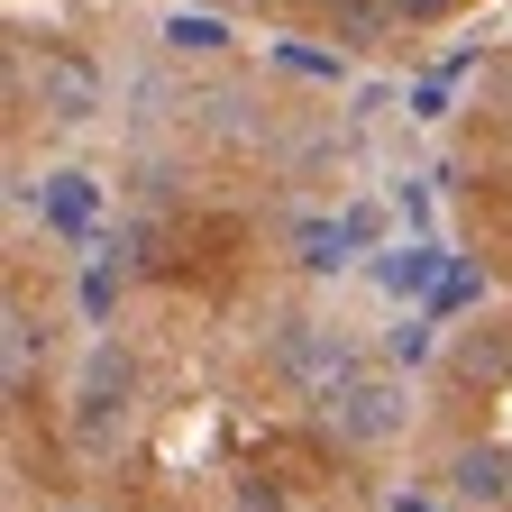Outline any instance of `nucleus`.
<instances>
[{
	"label": "nucleus",
	"mask_w": 512,
	"mask_h": 512,
	"mask_svg": "<svg viewBox=\"0 0 512 512\" xmlns=\"http://www.w3.org/2000/svg\"><path fill=\"white\" fill-rule=\"evenodd\" d=\"M229 512H293V503H284V485H266V476H238Z\"/></svg>",
	"instance_id": "obj_8"
},
{
	"label": "nucleus",
	"mask_w": 512,
	"mask_h": 512,
	"mask_svg": "<svg viewBox=\"0 0 512 512\" xmlns=\"http://www.w3.org/2000/svg\"><path fill=\"white\" fill-rule=\"evenodd\" d=\"M448 494H458V503H503L512 494V458H503V448H467L458 476H448Z\"/></svg>",
	"instance_id": "obj_4"
},
{
	"label": "nucleus",
	"mask_w": 512,
	"mask_h": 512,
	"mask_svg": "<svg viewBox=\"0 0 512 512\" xmlns=\"http://www.w3.org/2000/svg\"><path fill=\"white\" fill-rule=\"evenodd\" d=\"M430 266H439L430 247H384V266H375V284H384V293L403 302V293H421V284H430Z\"/></svg>",
	"instance_id": "obj_5"
},
{
	"label": "nucleus",
	"mask_w": 512,
	"mask_h": 512,
	"mask_svg": "<svg viewBox=\"0 0 512 512\" xmlns=\"http://www.w3.org/2000/svg\"><path fill=\"white\" fill-rule=\"evenodd\" d=\"M138 421V348L128 339H92L83 366L64 375V439L83 448V458H110Z\"/></svg>",
	"instance_id": "obj_2"
},
{
	"label": "nucleus",
	"mask_w": 512,
	"mask_h": 512,
	"mask_svg": "<svg viewBox=\"0 0 512 512\" xmlns=\"http://www.w3.org/2000/svg\"><path fill=\"white\" fill-rule=\"evenodd\" d=\"M28 366H37V311L10 302V375H28Z\"/></svg>",
	"instance_id": "obj_7"
},
{
	"label": "nucleus",
	"mask_w": 512,
	"mask_h": 512,
	"mask_svg": "<svg viewBox=\"0 0 512 512\" xmlns=\"http://www.w3.org/2000/svg\"><path fill=\"white\" fill-rule=\"evenodd\" d=\"M64 512H92V503H64Z\"/></svg>",
	"instance_id": "obj_10"
},
{
	"label": "nucleus",
	"mask_w": 512,
	"mask_h": 512,
	"mask_svg": "<svg viewBox=\"0 0 512 512\" xmlns=\"http://www.w3.org/2000/svg\"><path fill=\"white\" fill-rule=\"evenodd\" d=\"M19 101L46 128H101L110 119V74L83 46H46V55H19Z\"/></svg>",
	"instance_id": "obj_3"
},
{
	"label": "nucleus",
	"mask_w": 512,
	"mask_h": 512,
	"mask_svg": "<svg viewBox=\"0 0 512 512\" xmlns=\"http://www.w3.org/2000/svg\"><path fill=\"white\" fill-rule=\"evenodd\" d=\"M311 412H320V430H330L348 458H384L403 430H412V375L394 366V357H357L330 394H311Z\"/></svg>",
	"instance_id": "obj_1"
},
{
	"label": "nucleus",
	"mask_w": 512,
	"mask_h": 512,
	"mask_svg": "<svg viewBox=\"0 0 512 512\" xmlns=\"http://www.w3.org/2000/svg\"><path fill=\"white\" fill-rule=\"evenodd\" d=\"M220 46H229V28H220V19H192V10H183V19H165V55H183V64H192V55H220Z\"/></svg>",
	"instance_id": "obj_6"
},
{
	"label": "nucleus",
	"mask_w": 512,
	"mask_h": 512,
	"mask_svg": "<svg viewBox=\"0 0 512 512\" xmlns=\"http://www.w3.org/2000/svg\"><path fill=\"white\" fill-rule=\"evenodd\" d=\"M439 339H430V320H403V330H394V366H421Z\"/></svg>",
	"instance_id": "obj_9"
}]
</instances>
